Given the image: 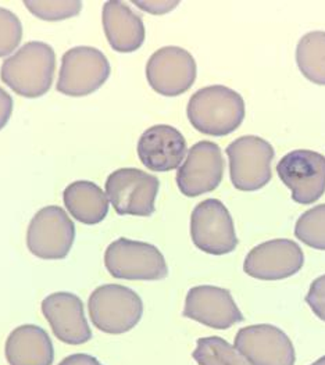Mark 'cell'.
<instances>
[{
    "mask_svg": "<svg viewBox=\"0 0 325 365\" xmlns=\"http://www.w3.org/2000/svg\"><path fill=\"white\" fill-rule=\"evenodd\" d=\"M13 98L3 88H0V130L10 121V117L13 114Z\"/></svg>",
    "mask_w": 325,
    "mask_h": 365,
    "instance_id": "83f0119b",
    "label": "cell"
},
{
    "mask_svg": "<svg viewBox=\"0 0 325 365\" xmlns=\"http://www.w3.org/2000/svg\"><path fill=\"white\" fill-rule=\"evenodd\" d=\"M63 202L66 210L85 225L100 224L108 217V196L95 182L70 183L63 192Z\"/></svg>",
    "mask_w": 325,
    "mask_h": 365,
    "instance_id": "ffe728a7",
    "label": "cell"
},
{
    "mask_svg": "<svg viewBox=\"0 0 325 365\" xmlns=\"http://www.w3.org/2000/svg\"><path fill=\"white\" fill-rule=\"evenodd\" d=\"M102 23L108 43L115 52H135L145 42L146 31L142 19L124 1H106Z\"/></svg>",
    "mask_w": 325,
    "mask_h": 365,
    "instance_id": "ac0fdd59",
    "label": "cell"
},
{
    "mask_svg": "<svg viewBox=\"0 0 325 365\" xmlns=\"http://www.w3.org/2000/svg\"><path fill=\"white\" fill-rule=\"evenodd\" d=\"M190 237L199 250L213 256L229 255L238 246L234 220L217 199H206L193 209Z\"/></svg>",
    "mask_w": 325,
    "mask_h": 365,
    "instance_id": "9c48e42d",
    "label": "cell"
},
{
    "mask_svg": "<svg viewBox=\"0 0 325 365\" xmlns=\"http://www.w3.org/2000/svg\"><path fill=\"white\" fill-rule=\"evenodd\" d=\"M106 196L118 215L150 217L160 181L139 168H120L106 180Z\"/></svg>",
    "mask_w": 325,
    "mask_h": 365,
    "instance_id": "52a82bcc",
    "label": "cell"
},
{
    "mask_svg": "<svg viewBox=\"0 0 325 365\" xmlns=\"http://www.w3.org/2000/svg\"><path fill=\"white\" fill-rule=\"evenodd\" d=\"M134 4L152 14H164L171 11L180 3L178 1H135Z\"/></svg>",
    "mask_w": 325,
    "mask_h": 365,
    "instance_id": "4316f807",
    "label": "cell"
},
{
    "mask_svg": "<svg viewBox=\"0 0 325 365\" xmlns=\"http://www.w3.org/2000/svg\"><path fill=\"white\" fill-rule=\"evenodd\" d=\"M184 317L213 329H228L244 321L229 290L200 285L190 289L185 299Z\"/></svg>",
    "mask_w": 325,
    "mask_h": 365,
    "instance_id": "9a60e30c",
    "label": "cell"
},
{
    "mask_svg": "<svg viewBox=\"0 0 325 365\" xmlns=\"http://www.w3.org/2000/svg\"><path fill=\"white\" fill-rule=\"evenodd\" d=\"M136 149L140 163L155 173H168L180 168L188 155L184 135L165 124L153 125L145 130Z\"/></svg>",
    "mask_w": 325,
    "mask_h": 365,
    "instance_id": "e0dca14e",
    "label": "cell"
},
{
    "mask_svg": "<svg viewBox=\"0 0 325 365\" xmlns=\"http://www.w3.org/2000/svg\"><path fill=\"white\" fill-rule=\"evenodd\" d=\"M111 73L108 57L96 48L77 46L64 53L56 89L71 98H82L102 88Z\"/></svg>",
    "mask_w": 325,
    "mask_h": 365,
    "instance_id": "5b68a950",
    "label": "cell"
},
{
    "mask_svg": "<svg viewBox=\"0 0 325 365\" xmlns=\"http://www.w3.org/2000/svg\"><path fill=\"white\" fill-rule=\"evenodd\" d=\"M244 101L231 88L213 85L192 95L187 115L192 127L210 136H225L244 123Z\"/></svg>",
    "mask_w": 325,
    "mask_h": 365,
    "instance_id": "7a4b0ae2",
    "label": "cell"
},
{
    "mask_svg": "<svg viewBox=\"0 0 325 365\" xmlns=\"http://www.w3.org/2000/svg\"><path fill=\"white\" fill-rule=\"evenodd\" d=\"M76 240V225L66 210L48 206L39 210L27 230L28 250L42 260H63Z\"/></svg>",
    "mask_w": 325,
    "mask_h": 365,
    "instance_id": "ba28073f",
    "label": "cell"
},
{
    "mask_svg": "<svg viewBox=\"0 0 325 365\" xmlns=\"http://www.w3.org/2000/svg\"><path fill=\"white\" fill-rule=\"evenodd\" d=\"M54 71L53 48L35 41L28 42L3 61L0 79L17 95L27 99H38L52 88Z\"/></svg>",
    "mask_w": 325,
    "mask_h": 365,
    "instance_id": "6da1fadb",
    "label": "cell"
},
{
    "mask_svg": "<svg viewBox=\"0 0 325 365\" xmlns=\"http://www.w3.org/2000/svg\"><path fill=\"white\" fill-rule=\"evenodd\" d=\"M235 347L252 365H295L292 340L279 328L259 324L239 329Z\"/></svg>",
    "mask_w": 325,
    "mask_h": 365,
    "instance_id": "4fadbf2b",
    "label": "cell"
},
{
    "mask_svg": "<svg viewBox=\"0 0 325 365\" xmlns=\"http://www.w3.org/2000/svg\"><path fill=\"white\" fill-rule=\"evenodd\" d=\"M231 182L244 192H253L270 182L274 148L263 138L247 135L235 139L227 148Z\"/></svg>",
    "mask_w": 325,
    "mask_h": 365,
    "instance_id": "8992f818",
    "label": "cell"
},
{
    "mask_svg": "<svg viewBox=\"0 0 325 365\" xmlns=\"http://www.w3.org/2000/svg\"><path fill=\"white\" fill-rule=\"evenodd\" d=\"M311 365H325V356L321 357V359H319L317 361H314Z\"/></svg>",
    "mask_w": 325,
    "mask_h": 365,
    "instance_id": "f546056e",
    "label": "cell"
},
{
    "mask_svg": "<svg viewBox=\"0 0 325 365\" xmlns=\"http://www.w3.org/2000/svg\"><path fill=\"white\" fill-rule=\"evenodd\" d=\"M224 157L210 140L195 143L177 173V185L187 197H197L218 187L224 177Z\"/></svg>",
    "mask_w": 325,
    "mask_h": 365,
    "instance_id": "7c38bea8",
    "label": "cell"
},
{
    "mask_svg": "<svg viewBox=\"0 0 325 365\" xmlns=\"http://www.w3.org/2000/svg\"><path fill=\"white\" fill-rule=\"evenodd\" d=\"M304 255L291 239H272L253 247L244 262V271L262 281H279L298 274Z\"/></svg>",
    "mask_w": 325,
    "mask_h": 365,
    "instance_id": "5bb4252c",
    "label": "cell"
},
{
    "mask_svg": "<svg viewBox=\"0 0 325 365\" xmlns=\"http://www.w3.org/2000/svg\"><path fill=\"white\" fill-rule=\"evenodd\" d=\"M192 357L199 365H252L235 346L220 336L197 339Z\"/></svg>",
    "mask_w": 325,
    "mask_h": 365,
    "instance_id": "7402d4cb",
    "label": "cell"
},
{
    "mask_svg": "<svg viewBox=\"0 0 325 365\" xmlns=\"http://www.w3.org/2000/svg\"><path fill=\"white\" fill-rule=\"evenodd\" d=\"M193 56L178 46H165L153 53L146 64V79L159 95L175 98L188 92L196 81Z\"/></svg>",
    "mask_w": 325,
    "mask_h": 365,
    "instance_id": "8fae6325",
    "label": "cell"
},
{
    "mask_svg": "<svg viewBox=\"0 0 325 365\" xmlns=\"http://www.w3.org/2000/svg\"><path fill=\"white\" fill-rule=\"evenodd\" d=\"M277 173L299 205H311L325 193V156L317 152H289L279 160Z\"/></svg>",
    "mask_w": 325,
    "mask_h": 365,
    "instance_id": "30bf717a",
    "label": "cell"
},
{
    "mask_svg": "<svg viewBox=\"0 0 325 365\" xmlns=\"http://www.w3.org/2000/svg\"><path fill=\"white\" fill-rule=\"evenodd\" d=\"M58 365H103L96 357L91 356V354H85V353H76L71 354L68 357H66L64 360L60 361Z\"/></svg>",
    "mask_w": 325,
    "mask_h": 365,
    "instance_id": "f1b7e54d",
    "label": "cell"
},
{
    "mask_svg": "<svg viewBox=\"0 0 325 365\" xmlns=\"http://www.w3.org/2000/svg\"><path fill=\"white\" fill-rule=\"evenodd\" d=\"M296 64L303 77L325 86V32L313 31L300 38Z\"/></svg>",
    "mask_w": 325,
    "mask_h": 365,
    "instance_id": "44dd1931",
    "label": "cell"
},
{
    "mask_svg": "<svg viewBox=\"0 0 325 365\" xmlns=\"http://www.w3.org/2000/svg\"><path fill=\"white\" fill-rule=\"evenodd\" d=\"M306 303L310 306L313 313L325 322V275L311 282L306 296Z\"/></svg>",
    "mask_w": 325,
    "mask_h": 365,
    "instance_id": "484cf974",
    "label": "cell"
},
{
    "mask_svg": "<svg viewBox=\"0 0 325 365\" xmlns=\"http://www.w3.org/2000/svg\"><path fill=\"white\" fill-rule=\"evenodd\" d=\"M23 39L20 19L10 10L0 7V57L14 52Z\"/></svg>",
    "mask_w": 325,
    "mask_h": 365,
    "instance_id": "d4e9b609",
    "label": "cell"
},
{
    "mask_svg": "<svg viewBox=\"0 0 325 365\" xmlns=\"http://www.w3.org/2000/svg\"><path fill=\"white\" fill-rule=\"evenodd\" d=\"M4 354L10 365H53V341L38 325H20L7 336Z\"/></svg>",
    "mask_w": 325,
    "mask_h": 365,
    "instance_id": "d6986e66",
    "label": "cell"
},
{
    "mask_svg": "<svg viewBox=\"0 0 325 365\" xmlns=\"http://www.w3.org/2000/svg\"><path fill=\"white\" fill-rule=\"evenodd\" d=\"M28 11L43 21H61L76 17L81 13L82 1L77 0H43L24 1Z\"/></svg>",
    "mask_w": 325,
    "mask_h": 365,
    "instance_id": "cb8c5ba5",
    "label": "cell"
},
{
    "mask_svg": "<svg viewBox=\"0 0 325 365\" xmlns=\"http://www.w3.org/2000/svg\"><path fill=\"white\" fill-rule=\"evenodd\" d=\"M108 274L127 281H160L168 275L162 252L146 242L118 237L105 252Z\"/></svg>",
    "mask_w": 325,
    "mask_h": 365,
    "instance_id": "277c9868",
    "label": "cell"
},
{
    "mask_svg": "<svg viewBox=\"0 0 325 365\" xmlns=\"http://www.w3.org/2000/svg\"><path fill=\"white\" fill-rule=\"evenodd\" d=\"M295 236L309 247L325 250V205L307 210L299 217Z\"/></svg>",
    "mask_w": 325,
    "mask_h": 365,
    "instance_id": "603a6c76",
    "label": "cell"
},
{
    "mask_svg": "<svg viewBox=\"0 0 325 365\" xmlns=\"http://www.w3.org/2000/svg\"><path fill=\"white\" fill-rule=\"evenodd\" d=\"M92 324L108 335L130 332L143 315V302L130 287L108 284L96 287L88 300Z\"/></svg>",
    "mask_w": 325,
    "mask_h": 365,
    "instance_id": "3957f363",
    "label": "cell"
},
{
    "mask_svg": "<svg viewBox=\"0 0 325 365\" xmlns=\"http://www.w3.org/2000/svg\"><path fill=\"white\" fill-rule=\"evenodd\" d=\"M54 336L71 346L92 339V331L85 317L81 299L70 292H56L46 296L41 304Z\"/></svg>",
    "mask_w": 325,
    "mask_h": 365,
    "instance_id": "2e32d148",
    "label": "cell"
}]
</instances>
